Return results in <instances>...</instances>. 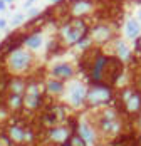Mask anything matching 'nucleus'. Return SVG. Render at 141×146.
<instances>
[{
    "label": "nucleus",
    "instance_id": "1",
    "mask_svg": "<svg viewBox=\"0 0 141 146\" xmlns=\"http://www.w3.org/2000/svg\"><path fill=\"white\" fill-rule=\"evenodd\" d=\"M87 71H89L91 82H102V84L113 86L123 72V62L116 56L102 54L96 49L92 59L87 64Z\"/></svg>",
    "mask_w": 141,
    "mask_h": 146
},
{
    "label": "nucleus",
    "instance_id": "2",
    "mask_svg": "<svg viewBox=\"0 0 141 146\" xmlns=\"http://www.w3.org/2000/svg\"><path fill=\"white\" fill-rule=\"evenodd\" d=\"M89 22L86 19H76V17H66L59 25V39L64 45H77V42L89 34Z\"/></svg>",
    "mask_w": 141,
    "mask_h": 146
},
{
    "label": "nucleus",
    "instance_id": "3",
    "mask_svg": "<svg viewBox=\"0 0 141 146\" xmlns=\"http://www.w3.org/2000/svg\"><path fill=\"white\" fill-rule=\"evenodd\" d=\"M96 129L101 136L106 138H118L123 134L124 129V119L121 116V113L114 108H106L104 111H101L96 119Z\"/></svg>",
    "mask_w": 141,
    "mask_h": 146
},
{
    "label": "nucleus",
    "instance_id": "4",
    "mask_svg": "<svg viewBox=\"0 0 141 146\" xmlns=\"http://www.w3.org/2000/svg\"><path fill=\"white\" fill-rule=\"evenodd\" d=\"M32 66H34V54L24 45H19L14 50L5 54V69L12 76H24L30 72Z\"/></svg>",
    "mask_w": 141,
    "mask_h": 146
},
{
    "label": "nucleus",
    "instance_id": "5",
    "mask_svg": "<svg viewBox=\"0 0 141 146\" xmlns=\"http://www.w3.org/2000/svg\"><path fill=\"white\" fill-rule=\"evenodd\" d=\"M114 94H113V88L102 82H92L87 88V94H86V106L87 108H101L106 106L113 101Z\"/></svg>",
    "mask_w": 141,
    "mask_h": 146
},
{
    "label": "nucleus",
    "instance_id": "6",
    "mask_svg": "<svg viewBox=\"0 0 141 146\" xmlns=\"http://www.w3.org/2000/svg\"><path fill=\"white\" fill-rule=\"evenodd\" d=\"M99 0H66V17L87 19L99 9Z\"/></svg>",
    "mask_w": 141,
    "mask_h": 146
},
{
    "label": "nucleus",
    "instance_id": "7",
    "mask_svg": "<svg viewBox=\"0 0 141 146\" xmlns=\"http://www.w3.org/2000/svg\"><path fill=\"white\" fill-rule=\"evenodd\" d=\"M119 106L126 116H138L141 113V91L138 88H124L119 94Z\"/></svg>",
    "mask_w": 141,
    "mask_h": 146
},
{
    "label": "nucleus",
    "instance_id": "8",
    "mask_svg": "<svg viewBox=\"0 0 141 146\" xmlns=\"http://www.w3.org/2000/svg\"><path fill=\"white\" fill-rule=\"evenodd\" d=\"M116 29H118V25H114L113 22L99 20V22L91 25L89 35H91L94 45H106L116 37Z\"/></svg>",
    "mask_w": 141,
    "mask_h": 146
},
{
    "label": "nucleus",
    "instance_id": "9",
    "mask_svg": "<svg viewBox=\"0 0 141 146\" xmlns=\"http://www.w3.org/2000/svg\"><path fill=\"white\" fill-rule=\"evenodd\" d=\"M86 94H87V86L81 81H69L66 84V89L62 92L66 102L70 108H81L86 104Z\"/></svg>",
    "mask_w": 141,
    "mask_h": 146
},
{
    "label": "nucleus",
    "instance_id": "10",
    "mask_svg": "<svg viewBox=\"0 0 141 146\" xmlns=\"http://www.w3.org/2000/svg\"><path fill=\"white\" fill-rule=\"evenodd\" d=\"M66 121H67V109L64 104H52V106L45 108L41 114V124L44 129L64 124Z\"/></svg>",
    "mask_w": 141,
    "mask_h": 146
},
{
    "label": "nucleus",
    "instance_id": "11",
    "mask_svg": "<svg viewBox=\"0 0 141 146\" xmlns=\"http://www.w3.org/2000/svg\"><path fill=\"white\" fill-rule=\"evenodd\" d=\"M5 133L9 134V138L12 139V143L15 146H25V145H32L34 139H35V134L34 131L27 128L24 123H10L7 124Z\"/></svg>",
    "mask_w": 141,
    "mask_h": 146
},
{
    "label": "nucleus",
    "instance_id": "12",
    "mask_svg": "<svg viewBox=\"0 0 141 146\" xmlns=\"http://www.w3.org/2000/svg\"><path fill=\"white\" fill-rule=\"evenodd\" d=\"M44 102L42 98V89H41V84L32 79L27 82V89L24 92V111H29V113H34L37 111Z\"/></svg>",
    "mask_w": 141,
    "mask_h": 146
},
{
    "label": "nucleus",
    "instance_id": "13",
    "mask_svg": "<svg viewBox=\"0 0 141 146\" xmlns=\"http://www.w3.org/2000/svg\"><path fill=\"white\" fill-rule=\"evenodd\" d=\"M72 133H74V129L64 123V124H59V126H54V128L45 129V131H44V138H45V141H49L51 145L61 146L62 143L69 141V138H70Z\"/></svg>",
    "mask_w": 141,
    "mask_h": 146
},
{
    "label": "nucleus",
    "instance_id": "14",
    "mask_svg": "<svg viewBox=\"0 0 141 146\" xmlns=\"http://www.w3.org/2000/svg\"><path fill=\"white\" fill-rule=\"evenodd\" d=\"M109 44L113 45L114 56L119 59L121 62H129V60H133V50L129 49V45H128V42L124 40V39L114 37Z\"/></svg>",
    "mask_w": 141,
    "mask_h": 146
},
{
    "label": "nucleus",
    "instance_id": "15",
    "mask_svg": "<svg viewBox=\"0 0 141 146\" xmlns=\"http://www.w3.org/2000/svg\"><path fill=\"white\" fill-rule=\"evenodd\" d=\"M74 131L77 133L82 139H84L87 145H94L96 143V138H98V129L87 123V121H79L76 126H74Z\"/></svg>",
    "mask_w": 141,
    "mask_h": 146
},
{
    "label": "nucleus",
    "instance_id": "16",
    "mask_svg": "<svg viewBox=\"0 0 141 146\" xmlns=\"http://www.w3.org/2000/svg\"><path fill=\"white\" fill-rule=\"evenodd\" d=\"M22 45L30 49V50H39L44 45V34L41 30H35V29L32 32H29V34H24Z\"/></svg>",
    "mask_w": 141,
    "mask_h": 146
},
{
    "label": "nucleus",
    "instance_id": "17",
    "mask_svg": "<svg viewBox=\"0 0 141 146\" xmlns=\"http://www.w3.org/2000/svg\"><path fill=\"white\" fill-rule=\"evenodd\" d=\"M74 67L70 66L69 62H59L56 64L52 69H51V76L56 77V79H61V81H69L70 77L74 76Z\"/></svg>",
    "mask_w": 141,
    "mask_h": 146
},
{
    "label": "nucleus",
    "instance_id": "18",
    "mask_svg": "<svg viewBox=\"0 0 141 146\" xmlns=\"http://www.w3.org/2000/svg\"><path fill=\"white\" fill-rule=\"evenodd\" d=\"M124 35L129 40H136L141 35V22L138 19H133L129 17L126 22H124Z\"/></svg>",
    "mask_w": 141,
    "mask_h": 146
},
{
    "label": "nucleus",
    "instance_id": "19",
    "mask_svg": "<svg viewBox=\"0 0 141 146\" xmlns=\"http://www.w3.org/2000/svg\"><path fill=\"white\" fill-rule=\"evenodd\" d=\"M25 89H27V81H25L22 76H12V77L9 79V84H7V92L24 96Z\"/></svg>",
    "mask_w": 141,
    "mask_h": 146
},
{
    "label": "nucleus",
    "instance_id": "20",
    "mask_svg": "<svg viewBox=\"0 0 141 146\" xmlns=\"http://www.w3.org/2000/svg\"><path fill=\"white\" fill-rule=\"evenodd\" d=\"M5 106L10 113H20L24 111V96L20 94H10L7 92V98H5Z\"/></svg>",
    "mask_w": 141,
    "mask_h": 146
},
{
    "label": "nucleus",
    "instance_id": "21",
    "mask_svg": "<svg viewBox=\"0 0 141 146\" xmlns=\"http://www.w3.org/2000/svg\"><path fill=\"white\" fill-rule=\"evenodd\" d=\"M64 89H66V84L61 79H56L54 77V79L45 81V92L51 94V96H61L64 92Z\"/></svg>",
    "mask_w": 141,
    "mask_h": 146
},
{
    "label": "nucleus",
    "instance_id": "22",
    "mask_svg": "<svg viewBox=\"0 0 141 146\" xmlns=\"http://www.w3.org/2000/svg\"><path fill=\"white\" fill-rule=\"evenodd\" d=\"M92 45H94V42H92L91 35L87 34L86 37H82V39H81V40L77 42V45H76V47H77V49H81V50H84V52H86V50H89V49H91Z\"/></svg>",
    "mask_w": 141,
    "mask_h": 146
},
{
    "label": "nucleus",
    "instance_id": "23",
    "mask_svg": "<svg viewBox=\"0 0 141 146\" xmlns=\"http://www.w3.org/2000/svg\"><path fill=\"white\" fill-rule=\"evenodd\" d=\"M114 146H136V143H133L131 139H129V136H118L116 139H114Z\"/></svg>",
    "mask_w": 141,
    "mask_h": 146
},
{
    "label": "nucleus",
    "instance_id": "24",
    "mask_svg": "<svg viewBox=\"0 0 141 146\" xmlns=\"http://www.w3.org/2000/svg\"><path fill=\"white\" fill-rule=\"evenodd\" d=\"M69 143H70L72 146H87V143H86L84 139H82V138H81V136H79V134H77L76 131H74L72 134H70Z\"/></svg>",
    "mask_w": 141,
    "mask_h": 146
},
{
    "label": "nucleus",
    "instance_id": "25",
    "mask_svg": "<svg viewBox=\"0 0 141 146\" xmlns=\"http://www.w3.org/2000/svg\"><path fill=\"white\" fill-rule=\"evenodd\" d=\"M25 19H27V14H15L12 17V20H10V25L12 27H19V25H22L25 22Z\"/></svg>",
    "mask_w": 141,
    "mask_h": 146
},
{
    "label": "nucleus",
    "instance_id": "26",
    "mask_svg": "<svg viewBox=\"0 0 141 146\" xmlns=\"http://www.w3.org/2000/svg\"><path fill=\"white\" fill-rule=\"evenodd\" d=\"M0 146H15L5 131H0Z\"/></svg>",
    "mask_w": 141,
    "mask_h": 146
},
{
    "label": "nucleus",
    "instance_id": "27",
    "mask_svg": "<svg viewBox=\"0 0 141 146\" xmlns=\"http://www.w3.org/2000/svg\"><path fill=\"white\" fill-rule=\"evenodd\" d=\"M39 15H41V9H37V7H32V9H29V12H27V17H29V19L39 17Z\"/></svg>",
    "mask_w": 141,
    "mask_h": 146
},
{
    "label": "nucleus",
    "instance_id": "28",
    "mask_svg": "<svg viewBox=\"0 0 141 146\" xmlns=\"http://www.w3.org/2000/svg\"><path fill=\"white\" fill-rule=\"evenodd\" d=\"M7 25H9V22H7L5 19H0V30H3Z\"/></svg>",
    "mask_w": 141,
    "mask_h": 146
},
{
    "label": "nucleus",
    "instance_id": "29",
    "mask_svg": "<svg viewBox=\"0 0 141 146\" xmlns=\"http://www.w3.org/2000/svg\"><path fill=\"white\" fill-rule=\"evenodd\" d=\"M136 50H138V52L141 54V35L138 37V39H136Z\"/></svg>",
    "mask_w": 141,
    "mask_h": 146
},
{
    "label": "nucleus",
    "instance_id": "30",
    "mask_svg": "<svg viewBox=\"0 0 141 146\" xmlns=\"http://www.w3.org/2000/svg\"><path fill=\"white\" fill-rule=\"evenodd\" d=\"M134 117H136V119H134V123H136V126H138V128H141V113L138 114V116H134Z\"/></svg>",
    "mask_w": 141,
    "mask_h": 146
},
{
    "label": "nucleus",
    "instance_id": "31",
    "mask_svg": "<svg viewBox=\"0 0 141 146\" xmlns=\"http://www.w3.org/2000/svg\"><path fill=\"white\" fill-rule=\"evenodd\" d=\"M7 9V3H5V0H0V12H3Z\"/></svg>",
    "mask_w": 141,
    "mask_h": 146
},
{
    "label": "nucleus",
    "instance_id": "32",
    "mask_svg": "<svg viewBox=\"0 0 141 146\" xmlns=\"http://www.w3.org/2000/svg\"><path fill=\"white\" fill-rule=\"evenodd\" d=\"M34 2H37V0H27V2L24 3V7H25V9H29V7H30V5H32Z\"/></svg>",
    "mask_w": 141,
    "mask_h": 146
},
{
    "label": "nucleus",
    "instance_id": "33",
    "mask_svg": "<svg viewBox=\"0 0 141 146\" xmlns=\"http://www.w3.org/2000/svg\"><path fill=\"white\" fill-rule=\"evenodd\" d=\"M136 146H141V134L138 136V139H136Z\"/></svg>",
    "mask_w": 141,
    "mask_h": 146
},
{
    "label": "nucleus",
    "instance_id": "34",
    "mask_svg": "<svg viewBox=\"0 0 141 146\" xmlns=\"http://www.w3.org/2000/svg\"><path fill=\"white\" fill-rule=\"evenodd\" d=\"M61 2H64V0H51V3H54V5L56 3H61Z\"/></svg>",
    "mask_w": 141,
    "mask_h": 146
},
{
    "label": "nucleus",
    "instance_id": "35",
    "mask_svg": "<svg viewBox=\"0 0 141 146\" xmlns=\"http://www.w3.org/2000/svg\"><path fill=\"white\" fill-rule=\"evenodd\" d=\"M61 146H72V145H70L69 141H66V143H62V145H61Z\"/></svg>",
    "mask_w": 141,
    "mask_h": 146
},
{
    "label": "nucleus",
    "instance_id": "36",
    "mask_svg": "<svg viewBox=\"0 0 141 146\" xmlns=\"http://www.w3.org/2000/svg\"><path fill=\"white\" fill-rule=\"evenodd\" d=\"M138 20L141 22V9H140V12H138Z\"/></svg>",
    "mask_w": 141,
    "mask_h": 146
},
{
    "label": "nucleus",
    "instance_id": "37",
    "mask_svg": "<svg viewBox=\"0 0 141 146\" xmlns=\"http://www.w3.org/2000/svg\"><path fill=\"white\" fill-rule=\"evenodd\" d=\"M12 2H14V0H5V3H7V5H9V3H12Z\"/></svg>",
    "mask_w": 141,
    "mask_h": 146
},
{
    "label": "nucleus",
    "instance_id": "38",
    "mask_svg": "<svg viewBox=\"0 0 141 146\" xmlns=\"http://www.w3.org/2000/svg\"><path fill=\"white\" fill-rule=\"evenodd\" d=\"M98 146H104V145H98Z\"/></svg>",
    "mask_w": 141,
    "mask_h": 146
}]
</instances>
